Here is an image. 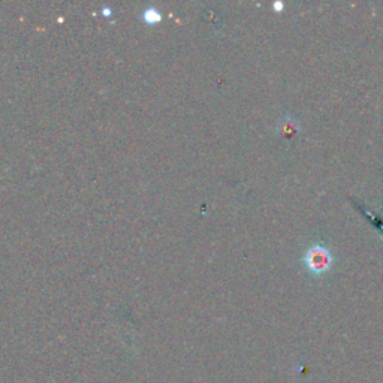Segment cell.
<instances>
[{
    "instance_id": "cell-2",
    "label": "cell",
    "mask_w": 383,
    "mask_h": 383,
    "mask_svg": "<svg viewBox=\"0 0 383 383\" xmlns=\"http://www.w3.org/2000/svg\"><path fill=\"white\" fill-rule=\"evenodd\" d=\"M299 129H301V127H299L298 121H297L295 119H292V117H286V119L280 120L279 124H277V131H279V134L283 135V136L287 138V139L294 138V136L299 132Z\"/></svg>"
},
{
    "instance_id": "cell-4",
    "label": "cell",
    "mask_w": 383,
    "mask_h": 383,
    "mask_svg": "<svg viewBox=\"0 0 383 383\" xmlns=\"http://www.w3.org/2000/svg\"><path fill=\"white\" fill-rule=\"evenodd\" d=\"M102 15H104V17H111V15H113V9H111V8H108V6H105V8H102Z\"/></svg>"
},
{
    "instance_id": "cell-1",
    "label": "cell",
    "mask_w": 383,
    "mask_h": 383,
    "mask_svg": "<svg viewBox=\"0 0 383 383\" xmlns=\"http://www.w3.org/2000/svg\"><path fill=\"white\" fill-rule=\"evenodd\" d=\"M304 265L310 273L319 276L324 274L332 267V254L328 247L322 243H316L307 249L304 253Z\"/></svg>"
},
{
    "instance_id": "cell-5",
    "label": "cell",
    "mask_w": 383,
    "mask_h": 383,
    "mask_svg": "<svg viewBox=\"0 0 383 383\" xmlns=\"http://www.w3.org/2000/svg\"><path fill=\"white\" fill-rule=\"evenodd\" d=\"M283 6H284V5H283L282 2H276V4L273 5V8H274V9L277 11V12H282V9H283Z\"/></svg>"
},
{
    "instance_id": "cell-3",
    "label": "cell",
    "mask_w": 383,
    "mask_h": 383,
    "mask_svg": "<svg viewBox=\"0 0 383 383\" xmlns=\"http://www.w3.org/2000/svg\"><path fill=\"white\" fill-rule=\"evenodd\" d=\"M142 21L149 26H156L162 21V14L156 6H147L141 14Z\"/></svg>"
}]
</instances>
